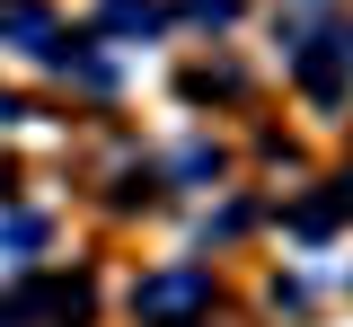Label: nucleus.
Here are the masks:
<instances>
[{
  "label": "nucleus",
  "instance_id": "1",
  "mask_svg": "<svg viewBox=\"0 0 353 327\" xmlns=\"http://www.w3.org/2000/svg\"><path fill=\"white\" fill-rule=\"evenodd\" d=\"M301 89H309V97H345V89H353V27L301 45Z\"/></svg>",
  "mask_w": 353,
  "mask_h": 327
},
{
  "label": "nucleus",
  "instance_id": "2",
  "mask_svg": "<svg viewBox=\"0 0 353 327\" xmlns=\"http://www.w3.org/2000/svg\"><path fill=\"white\" fill-rule=\"evenodd\" d=\"M203 301H212V275H203V266H176V275L141 283V319H185V310H203Z\"/></svg>",
  "mask_w": 353,
  "mask_h": 327
},
{
  "label": "nucleus",
  "instance_id": "3",
  "mask_svg": "<svg viewBox=\"0 0 353 327\" xmlns=\"http://www.w3.org/2000/svg\"><path fill=\"white\" fill-rule=\"evenodd\" d=\"M0 36L27 45V53H44L53 45V9H44V0H0Z\"/></svg>",
  "mask_w": 353,
  "mask_h": 327
},
{
  "label": "nucleus",
  "instance_id": "4",
  "mask_svg": "<svg viewBox=\"0 0 353 327\" xmlns=\"http://www.w3.org/2000/svg\"><path fill=\"white\" fill-rule=\"evenodd\" d=\"M345 204H353V195H345ZM345 204H301V212H292V230H301V239H327V230H336V212H345Z\"/></svg>",
  "mask_w": 353,
  "mask_h": 327
},
{
  "label": "nucleus",
  "instance_id": "5",
  "mask_svg": "<svg viewBox=\"0 0 353 327\" xmlns=\"http://www.w3.org/2000/svg\"><path fill=\"white\" fill-rule=\"evenodd\" d=\"M150 18H159L150 0H106V27H115V36H132V27H150Z\"/></svg>",
  "mask_w": 353,
  "mask_h": 327
},
{
  "label": "nucleus",
  "instance_id": "6",
  "mask_svg": "<svg viewBox=\"0 0 353 327\" xmlns=\"http://www.w3.org/2000/svg\"><path fill=\"white\" fill-rule=\"evenodd\" d=\"M0 239H9V248H36L44 221H36V212H9V221H0Z\"/></svg>",
  "mask_w": 353,
  "mask_h": 327
},
{
  "label": "nucleus",
  "instance_id": "7",
  "mask_svg": "<svg viewBox=\"0 0 353 327\" xmlns=\"http://www.w3.org/2000/svg\"><path fill=\"white\" fill-rule=\"evenodd\" d=\"M185 9H194V18H212V27H221V18H230L239 0H185Z\"/></svg>",
  "mask_w": 353,
  "mask_h": 327
}]
</instances>
